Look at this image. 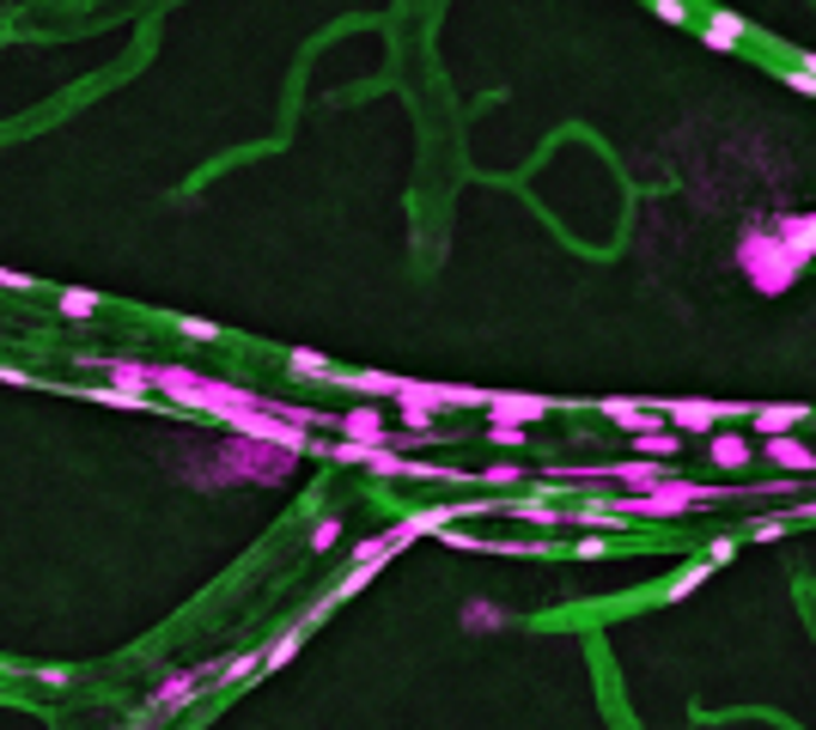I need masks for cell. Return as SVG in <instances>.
<instances>
[{"instance_id": "obj_1", "label": "cell", "mask_w": 816, "mask_h": 730, "mask_svg": "<svg viewBox=\"0 0 816 730\" xmlns=\"http://www.w3.org/2000/svg\"><path fill=\"white\" fill-rule=\"evenodd\" d=\"M737 268H744V280L756 286L761 298H780L798 286V274H805L810 263L798 250H786V238L774 226H761V219H749L744 238H737Z\"/></svg>"}, {"instance_id": "obj_2", "label": "cell", "mask_w": 816, "mask_h": 730, "mask_svg": "<svg viewBox=\"0 0 816 730\" xmlns=\"http://www.w3.org/2000/svg\"><path fill=\"white\" fill-rule=\"evenodd\" d=\"M214 456H219V468H226V481H263V487L293 481V468L305 463V456H293V451H281V445L238 438V433H226V445H219Z\"/></svg>"}, {"instance_id": "obj_3", "label": "cell", "mask_w": 816, "mask_h": 730, "mask_svg": "<svg viewBox=\"0 0 816 730\" xmlns=\"http://www.w3.org/2000/svg\"><path fill=\"white\" fill-rule=\"evenodd\" d=\"M707 500H719V487H707V481H682V475H670L665 487H652V493H621L616 500V512L628 517H652V524H677V517H689L695 505H707Z\"/></svg>"}, {"instance_id": "obj_4", "label": "cell", "mask_w": 816, "mask_h": 730, "mask_svg": "<svg viewBox=\"0 0 816 730\" xmlns=\"http://www.w3.org/2000/svg\"><path fill=\"white\" fill-rule=\"evenodd\" d=\"M219 663H226V658H219ZM219 663L207 658V663H184V670L159 675V682H153V694L140 700V712H147L153 724H159V719H177V712H189L201 688H207V682H219Z\"/></svg>"}, {"instance_id": "obj_5", "label": "cell", "mask_w": 816, "mask_h": 730, "mask_svg": "<svg viewBox=\"0 0 816 730\" xmlns=\"http://www.w3.org/2000/svg\"><path fill=\"white\" fill-rule=\"evenodd\" d=\"M665 408V421L677 426V433H714L719 421H749L756 414V402H707V396H677V402H658Z\"/></svg>"}, {"instance_id": "obj_6", "label": "cell", "mask_w": 816, "mask_h": 730, "mask_svg": "<svg viewBox=\"0 0 816 730\" xmlns=\"http://www.w3.org/2000/svg\"><path fill=\"white\" fill-rule=\"evenodd\" d=\"M396 554H403V548H396V536H391V530H378V536H366V542L354 548V566H347L342 579H335L330 603H347V596H360V591H366V584L378 579L384 566H391Z\"/></svg>"}, {"instance_id": "obj_7", "label": "cell", "mask_w": 816, "mask_h": 730, "mask_svg": "<svg viewBox=\"0 0 816 730\" xmlns=\"http://www.w3.org/2000/svg\"><path fill=\"white\" fill-rule=\"evenodd\" d=\"M330 463L366 468V475H384V481H409V456L396 451V445H366V438H335V445H330Z\"/></svg>"}, {"instance_id": "obj_8", "label": "cell", "mask_w": 816, "mask_h": 730, "mask_svg": "<svg viewBox=\"0 0 816 730\" xmlns=\"http://www.w3.org/2000/svg\"><path fill=\"white\" fill-rule=\"evenodd\" d=\"M488 414L494 421H512V426H537L554 414L549 396H530V389H488Z\"/></svg>"}, {"instance_id": "obj_9", "label": "cell", "mask_w": 816, "mask_h": 730, "mask_svg": "<svg viewBox=\"0 0 816 730\" xmlns=\"http://www.w3.org/2000/svg\"><path fill=\"white\" fill-rule=\"evenodd\" d=\"M86 365H92L104 384H116V389H140V396H153V372H159V365H147V359H122V354H98V359H86Z\"/></svg>"}, {"instance_id": "obj_10", "label": "cell", "mask_w": 816, "mask_h": 730, "mask_svg": "<svg viewBox=\"0 0 816 730\" xmlns=\"http://www.w3.org/2000/svg\"><path fill=\"white\" fill-rule=\"evenodd\" d=\"M598 414H610L621 433H658V426H670L658 402H633V396H610V402H598Z\"/></svg>"}, {"instance_id": "obj_11", "label": "cell", "mask_w": 816, "mask_h": 730, "mask_svg": "<svg viewBox=\"0 0 816 730\" xmlns=\"http://www.w3.org/2000/svg\"><path fill=\"white\" fill-rule=\"evenodd\" d=\"M805 421H816V414L805 408V402H756V414H749V426H756L761 438H780V433H798Z\"/></svg>"}, {"instance_id": "obj_12", "label": "cell", "mask_w": 816, "mask_h": 730, "mask_svg": "<svg viewBox=\"0 0 816 730\" xmlns=\"http://www.w3.org/2000/svg\"><path fill=\"white\" fill-rule=\"evenodd\" d=\"M335 433H342V438H366V445H391V421H384V408H372V402L335 414Z\"/></svg>"}, {"instance_id": "obj_13", "label": "cell", "mask_w": 816, "mask_h": 730, "mask_svg": "<svg viewBox=\"0 0 816 730\" xmlns=\"http://www.w3.org/2000/svg\"><path fill=\"white\" fill-rule=\"evenodd\" d=\"M761 456H768V463H780L786 475H810V468H816V451H810V445H805V438H798V433L761 438Z\"/></svg>"}, {"instance_id": "obj_14", "label": "cell", "mask_w": 816, "mask_h": 730, "mask_svg": "<svg viewBox=\"0 0 816 730\" xmlns=\"http://www.w3.org/2000/svg\"><path fill=\"white\" fill-rule=\"evenodd\" d=\"M768 226L786 238V250H798L805 263H816V214H774Z\"/></svg>"}, {"instance_id": "obj_15", "label": "cell", "mask_w": 816, "mask_h": 730, "mask_svg": "<svg viewBox=\"0 0 816 730\" xmlns=\"http://www.w3.org/2000/svg\"><path fill=\"white\" fill-rule=\"evenodd\" d=\"M494 517H512V524H530V530H561L567 524V512H554V505H542V500H507V505H494Z\"/></svg>"}, {"instance_id": "obj_16", "label": "cell", "mask_w": 816, "mask_h": 730, "mask_svg": "<svg viewBox=\"0 0 816 730\" xmlns=\"http://www.w3.org/2000/svg\"><path fill=\"white\" fill-rule=\"evenodd\" d=\"M707 438H714V468H725V475H744L756 463V445L744 433H707Z\"/></svg>"}, {"instance_id": "obj_17", "label": "cell", "mask_w": 816, "mask_h": 730, "mask_svg": "<svg viewBox=\"0 0 816 730\" xmlns=\"http://www.w3.org/2000/svg\"><path fill=\"white\" fill-rule=\"evenodd\" d=\"M507 621H512V615H507L500 603H488V596H475V603L458 609V628H463V633H500Z\"/></svg>"}, {"instance_id": "obj_18", "label": "cell", "mask_w": 816, "mask_h": 730, "mask_svg": "<svg viewBox=\"0 0 816 730\" xmlns=\"http://www.w3.org/2000/svg\"><path fill=\"white\" fill-rule=\"evenodd\" d=\"M744 37H749V24L737 19V12H714V19L701 24V43H707V49H719V56H725V49H737Z\"/></svg>"}, {"instance_id": "obj_19", "label": "cell", "mask_w": 816, "mask_h": 730, "mask_svg": "<svg viewBox=\"0 0 816 730\" xmlns=\"http://www.w3.org/2000/svg\"><path fill=\"white\" fill-rule=\"evenodd\" d=\"M621 524H628V517H621L616 505H579V512H567V530H579V536H586V530H598V536H616Z\"/></svg>"}, {"instance_id": "obj_20", "label": "cell", "mask_w": 816, "mask_h": 730, "mask_svg": "<svg viewBox=\"0 0 816 730\" xmlns=\"http://www.w3.org/2000/svg\"><path fill=\"white\" fill-rule=\"evenodd\" d=\"M305 639H311V628L299 621V628H287V633L275 639V645H263V675L287 670V663H293V658H299V651H305Z\"/></svg>"}, {"instance_id": "obj_21", "label": "cell", "mask_w": 816, "mask_h": 730, "mask_svg": "<svg viewBox=\"0 0 816 730\" xmlns=\"http://www.w3.org/2000/svg\"><path fill=\"white\" fill-rule=\"evenodd\" d=\"M92 402H104V408H116V414H153V396H140V389H116V384H92L86 389Z\"/></svg>"}, {"instance_id": "obj_22", "label": "cell", "mask_w": 816, "mask_h": 730, "mask_svg": "<svg viewBox=\"0 0 816 730\" xmlns=\"http://www.w3.org/2000/svg\"><path fill=\"white\" fill-rule=\"evenodd\" d=\"M335 384L360 389V396H396L403 377H396V372H335Z\"/></svg>"}, {"instance_id": "obj_23", "label": "cell", "mask_w": 816, "mask_h": 730, "mask_svg": "<svg viewBox=\"0 0 816 730\" xmlns=\"http://www.w3.org/2000/svg\"><path fill=\"white\" fill-rule=\"evenodd\" d=\"M61 317L68 323H98V310H104V298L98 293H86V286H61Z\"/></svg>"}, {"instance_id": "obj_24", "label": "cell", "mask_w": 816, "mask_h": 730, "mask_svg": "<svg viewBox=\"0 0 816 730\" xmlns=\"http://www.w3.org/2000/svg\"><path fill=\"white\" fill-rule=\"evenodd\" d=\"M250 675H263V651H232V658L219 663V682H226V688L250 682Z\"/></svg>"}, {"instance_id": "obj_25", "label": "cell", "mask_w": 816, "mask_h": 730, "mask_svg": "<svg viewBox=\"0 0 816 730\" xmlns=\"http://www.w3.org/2000/svg\"><path fill=\"white\" fill-rule=\"evenodd\" d=\"M793 530H798L793 512H786V517H749L744 542H780V536H793Z\"/></svg>"}, {"instance_id": "obj_26", "label": "cell", "mask_w": 816, "mask_h": 730, "mask_svg": "<svg viewBox=\"0 0 816 730\" xmlns=\"http://www.w3.org/2000/svg\"><path fill=\"white\" fill-rule=\"evenodd\" d=\"M633 456H677V426H658V433H633Z\"/></svg>"}, {"instance_id": "obj_27", "label": "cell", "mask_w": 816, "mask_h": 730, "mask_svg": "<svg viewBox=\"0 0 816 730\" xmlns=\"http://www.w3.org/2000/svg\"><path fill=\"white\" fill-rule=\"evenodd\" d=\"M287 365L305 377V384H311V377H330V384H335V365L323 359V354H311V347H293V354H287Z\"/></svg>"}, {"instance_id": "obj_28", "label": "cell", "mask_w": 816, "mask_h": 730, "mask_svg": "<svg viewBox=\"0 0 816 730\" xmlns=\"http://www.w3.org/2000/svg\"><path fill=\"white\" fill-rule=\"evenodd\" d=\"M714 572H719L714 560H695V566H682L677 579H670V596H689V591H701V584L714 579Z\"/></svg>"}, {"instance_id": "obj_29", "label": "cell", "mask_w": 816, "mask_h": 730, "mask_svg": "<svg viewBox=\"0 0 816 730\" xmlns=\"http://www.w3.org/2000/svg\"><path fill=\"white\" fill-rule=\"evenodd\" d=\"M475 481H482V487H500V493H507V487H518V481H524V463H494V468H482Z\"/></svg>"}, {"instance_id": "obj_30", "label": "cell", "mask_w": 816, "mask_h": 730, "mask_svg": "<svg viewBox=\"0 0 816 730\" xmlns=\"http://www.w3.org/2000/svg\"><path fill=\"white\" fill-rule=\"evenodd\" d=\"M335 542H342V517H317V524H311V548H317V554H330Z\"/></svg>"}, {"instance_id": "obj_31", "label": "cell", "mask_w": 816, "mask_h": 730, "mask_svg": "<svg viewBox=\"0 0 816 730\" xmlns=\"http://www.w3.org/2000/svg\"><path fill=\"white\" fill-rule=\"evenodd\" d=\"M177 329H184L189 342H219V335H226L219 323H207V317H177Z\"/></svg>"}, {"instance_id": "obj_32", "label": "cell", "mask_w": 816, "mask_h": 730, "mask_svg": "<svg viewBox=\"0 0 816 730\" xmlns=\"http://www.w3.org/2000/svg\"><path fill=\"white\" fill-rule=\"evenodd\" d=\"M701 560H714V566H731V560H737V536H714V542L701 548Z\"/></svg>"}, {"instance_id": "obj_33", "label": "cell", "mask_w": 816, "mask_h": 730, "mask_svg": "<svg viewBox=\"0 0 816 730\" xmlns=\"http://www.w3.org/2000/svg\"><path fill=\"white\" fill-rule=\"evenodd\" d=\"M0 384H12V389H43V377L24 372V365H0Z\"/></svg>"}, {"instance_id": "obj_34", "label": "cell", "mask_w": 816, "mask_h": 730, "mask_svg": "<svg viewBox=\"0 0 816 730\" xmlns=\"http://www.w3.org/2000/svg\"><path fill=\"white\" fill-rule=\"evenodd\" d=\"M488 438H494V445H507V451H518V445H524V426H512V421H494V426H488Z\"/></svg>"}, {"instance_id": "obj_35", "label": "cell", "mask_w": 816, "mask_h": 730, "mask_svg": "<svg viewBox=\"0 0 816 730\" xmlns=\"http://www.w3.org/2000/svg\"><path fill=\"white\" fill-rule=\"evenodd\" d=\"M573 554H579V560H598V554H610V536H598V530H586V536L573 542Z\"/></svg>"}, {"instance_id": "obj_36", "label": "cell", "mask_w": 816, "mask_h": 730, "mask_svg": "<svg viewBox=\"0 0 816 730\" xmlns=\"http://www.w3.org/2000/svg\"><path fill=\"white\" fill-rule=\"evenodd\" d=\"M37 682H43V688H68L73 682V663H43V670H37Z\"/></svg>"}, {"instance_id": "obj_37", "label": "cell", "mask_w": 816, "mask_h": 730, "mask_svg": "<svg viewBox=\"0 0 816 730\" xmlns=\"http://www.w3.org/2000/svg\"><path fill=\"white\" fill-rule=\"evenodd\" d=\"M652 12L665 24H689V7H682V0H652Z\"/></svg>"}, {"instance_id": "obj_38", "label": "cell", "mask_w": 816, "mask_h": 730, "mask_svg": "<svg viewBox=\"0 0 816 730\" xmlns=\"http://www.w3.org/2000/svg\"><path fill=\"white\" fill-rule=\"evenodd\" d=\"M0 286H12V293H31V274H19V268H0Z\"/></svg>"}, {"instance_id": "obj_39", "label": "cell", "mask_w": 816, "mask_h": 730, "mask_svg": "<svg viewBox=\"0 0 816 730\" xmlns=\"http://www.w3.org/2000/svg\"><path fill=\"white\" fill-rule=\"evenodd\" d=\"M793 517H798V524H816V500H805V505H793Z\"/></svg>"}, {"instance_id": "obj_40", "label": "cell", "mask_w": 816, "mask_h": 730, "mask_svg": "<svg viewBox=\"0 0 816 730\" xmlns=\"http://www.w3.org/2000/svg\"><path fill=\"white\" fill-rule=\"evenodd\" d=\"M116 730H153V719H147V712H135V719H128V724H116Z\"/></svg>"}, {"instance_id": "obj_41", "label": "cell", "mask_w": 816, "mask_h": 730, "mask_svg": "<svg viewBox=\"0 0 816 730\" xmlns=\"http://www.w3.org/2000/svg\"><path fill=\"white\" fill-rule=\"evenodd\" d=\"M798 68H805V73H810V80H816V56H805V61H798Z\"/></svg>"}]
</instances>
